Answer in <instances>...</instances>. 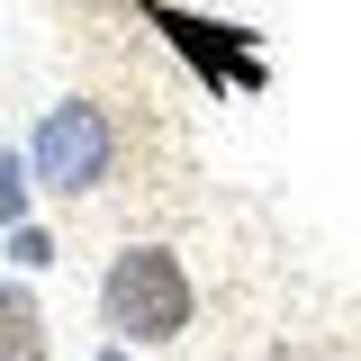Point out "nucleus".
I'll list each match as a JSON object with an SVG mask.
<instances>
[{
	"label": "nucleus",
	"mask_w": 361,
	"mask_h": 361,
	"mask_svg": "<svg viewBox=\"0 0 361 361\" xmlns=\"http://www.w3.org/2000/svg\"><path fill=\"white\" fill-rule=\"evenodd\" d=\"M9 262L45 271V262H54V235H45V226H9Z\"/></svg>",
	"instance_id": "nucleus-6"
},
{
	"label": "nucleus",
	"mask_w": 361,
	"mask_h": 361,
	"mask_svg": "<svg viewBox=\"0 0 361 361\" xmlns=\"http://www.w3.org/2000/svg\"><path fill=\"white\" fill-rule=\"evenodd\" d=\"M190 307H199L190 271L163 244H127L109 262V280H99V316H109L118 343H172V334H190Z\"/></svg>",
	"instance_id": "nucleus-1"
},
{
	"label": "nucleus",
	"mask_w": 361,
	"mask_h": 361,
	"mask_svg": "<svg viewBox=\"0 0 361 361\" xmlns=\"http://www.w3.org/2000/svg\"><path fill=\"white\" fill-rule=\"evenodd\" d=\"M118 163V135H109V109L90 99H54L37 118V145H27V172L54 190V199H90Z\"/></svg>",
	"instance_id": "nucleus-2"
},
{
	"label": "nucleus",
	"mask_w": 361,
	"mask_h": 361,
	"mask_svg": "<svg viewBox=\"0 0 361 361\" xmlns=\"http://www.w3.org/2000/svg\"><path fill=\"white\" fill-rule=\"evenodd\" d=\"M27 163H18V154H0V226H27Z\"/></svg>",
	"instance_id": "nucleus-5"
},
{
	"label": "nucleus",
	"mask_w": 361,
	"mask_h": 361,
	"mask_svg": "<svg viewBox=\"0 0 361 361\" xmlns=\"http://www.w3.org/2000/svg\"><path fill=\"white\" fill-rule=\"evenodd\" d=\"M0 361H45V307H37V289H0Z\"/></svg>",
	"instance_id": "nucleus-4"
},
{
	"label": "nucleus",
	"mask_w": 361,
	"mask_h": 361,
	"mask_svg": "<svg viewBox=\"0 0 361 361\" xmlns=\"http://www.w3.org/2000/svg\"><path fill=\"white\" fill-rule=\"evenodd\" d=\"M154 18H163V27H172V37L190 45V54H199L208 73H226V82H244V90L262 82V63H253V54L235 45V37H244V27H199V18H180V9H154Z\"/></svg>",
	"instance_id": "nucleus-3"
}]
</instances>
